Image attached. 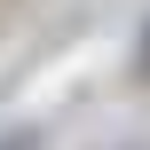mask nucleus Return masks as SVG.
Here are the masks:
<instances>
[{
  "label": "nucleus",
  "instance_id": "1",
  "mask_svg": "<svg viewBox=\"0 0 150 150\" xmlns=\"http://www.w3.org/2000/svg\"><path fill=\"white\" fill-rule=\"evenodd\" d=\"M0 150H32V142H24V134H8V142H0Z\"/></svg>",
  "mask_w": 150,
  "mask_h": 150
},
{
  "label": "nucleus",
  "instance_id": "2",
  "mask_svg": "<svg viewBox=\"0 0 150 150\" xmlns=\"http://www.w3.org/2000/svg\"><path fill=\"white\" fill-rule=\"evenodd\" d=\"M142 79H150V40H142Z\"/></svg>",
  "mask_w": 150,
  "mask_h": 150
}]
</instances>
